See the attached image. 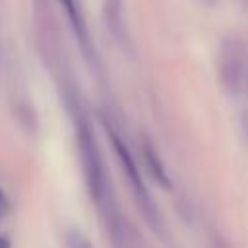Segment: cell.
<instances>
[{"label":"cell","instance_id":"7","mask_svg":"<svg viewBox=\"0 0 248 248\" xmlns=\"http://www.w3.org/2000/svg\"><path fill=\"white\" fill-rule=\"evenodd\" d=\"M242 132H244V136L248 140V108L242 112Z\"/></svg>","mask_w":248,"mask_h":248},{"label":"cell","instance_id":"5","mask_svg":"<svg viewBox=\"0 0 248 248\" xmlns=\"http://www.w3.org/2000/svg\"><path fill=\"white\" fill-rule=\"evenodd\" d=\"M60 4L66 8L68 17H70V21H72V25H74V29H76V33H78L79 41H81L83 45H87V31H85L83 16H81V12H79V8H78L76 0H60Z\"/></svg>","mask_w":248,"mask_h":248},{"label":"cell","instance_id":"6","mask_svg":"<svg viewBox=\"0 0 248 248\" xmlns=\"http://www.w3.org/2000/svg\"><path fill=\"white\" fill-rule=\"evenodd\" d=\"M66 248H93V244L81 231L74 229L66 234Z\"/></svg>","mask_w":248,"mask_h":248},{"label":"cell","instance_id":"4","mask_svg":"<svg viewBox=\"0 0 248 248\" xmlns=\"http://www.w3.org/2000/svg\"><path fill=\"white\" fill-rule=\"evenodd\" d=\"M141 159H143L145 169L149 170L151 178H153L157 184H161L163 188H170L172 182H170V176H169V172H167V167H165L163 159L159 157L157 149H155L147 140L141 143Z\"/></svg>","mask_w":248,"mask_h":248},{"label":"cell","instance_id":"3","mask_svg":"<svg viewBox=\"0 0 248 248\" xmlns=\"http://www.w3.org/2000/svg\"><path fill=\"white\" fill-rule=\"evenodd\" d=\"M248 70V48L238 39H227L219 52V78L223 87L236 95L242 93L244 78Z\"/></svg>","mask_w":248,"mask_h":248},{"label":"cell","instance_id":"2","mask_svg":"<svg viewBox=\"0 0 248 248\" xmlns=\"http://www.w3.org/2000/svg\"><path fill=\"white\" fill-rule=\"evenodd\" d=\"M107 134L110 138V143H112V149L116 153V159H118V163L122 167V172H124V176L128 180L130 192H132V196H134L140 211L143 213V219L149 223V227L155 232L163 234V219H161V213H159V209H157V205H155V202L151 198L149 188L143 182V176L140 172V167L136 163V157L132 155L130 147L126 145V141L120 138L118 132H114L112 128L107 126Z\"/></svg>","mask_w":248,"mask_h":248},{"label":"cell","instance_id":"11","mask_svg":"<svg viewBox=\"0 0 248 248\" xmlns=\"http://www.w3.org/2000/svg\"><path fill=\"white\" fill-rule=\"evenodd\" d=\"M200 2H202L203 6H207V8H211V6H215L219 0H200Z\"/></svg>","mask_w":248,"mask_h":248},{"label":"cell","instance_id":"1","mask_svg":"<svg viewBox=\"0 0 248 248\" xmlns=\"http://www.w3.org/2000/svg\"><path fill=\"white\" fill-rule=\"evenodd\" d=\"M74 124H76V143H78L79 163L83 170V180H85L91 200L97 203V207H101L103 203L114 198L110 178L107 172V165L101 155V149H99V143L95 140L89 120L81 112H76Z\"/></svg>","mask_w":248,"mask_h":248},{"label":"cell","instance_id":"9","mask_svg":"<svg viewBox=\"0 0 248 248\" xmlns=\"http://www.w3.org/2000/svg\"><path fill=\"white\" fill-rule=\"evenodd\" d=\"M0 248H10V240L0 234Z\"/></svg>","mask_w":248,"mask_h":248},{"label":"cell","instance_id":"8","mask_svg":"<svg viewBox=\"0 0 248 248\" xmlns=\"http://www.w3.org/2000/svg\"><path fill=\"white\" fill-rule=\"evenodd\" d=\"M6 207H8V200H6V196H4V192L0 190V217L4 215V211H6Z\"/></svg>","mask_w":248,"mask_h":248},{"label":"cell","instance_id":"10","mask_svg":"<svg viewBox=\"0 0 248 248\" xmlns=\"http://www.w3.org/2000/svg\"><path fill=\"white\" fill-rule=\"evenodd\" d=\"M242 93L248 97V70H246V78H244V85H242Z\"/></svg>","mask_w":248,"mask_h":248}]
</instances>
